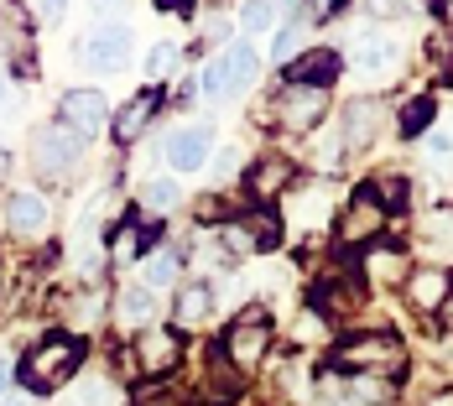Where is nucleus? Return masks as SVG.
Wrapping results in <instances>:
<instances>
[{"label": "nucleus", "mask_w": 453, "mask_h": 406, "mask_svg": "<svg viewBox=\"0 0 453 406\" xmlns=\"http://www.w3.org/2000/svg\"><path fill=\"white\" fill-rule=\"evenodd\" d=\"M240 219H245V229H250L256 256L276 250V245H281V234H287V225H281V209H245Z\"/></svg>", "instance_id": "nucleus-25"}, {"label": "nucleus", "mask_w": 453, "mask_h": 406, "mask_svg": "<svg viewBox=\"0 0 453 406\" xmlns=\"http://www.w3.org/2000/svg\"><path fill=\"white\" fill-rule=\"evenodd\" d=\"M126 52H131V27L126 21H99L79 42V63L99 68V73H115V68H126Z\"/></svg>", "instance_id": "nucleus-11"}, {"label": "nucleus", "mask_w": 453, "mask_h": 406, "mask_svg": "<svg viewBox=\"0 0 453 406\" xmlns=\"http://www.w3.org/2000/svg\"><path fill=\"white\" fill-rule=\"evenodd\" d=\"M209 151H214V131L209 126H178V131H167V141H162V157H167L173 172L209 167Z\"/></svg>", "instance_id": "nucleus-15"}, {"label": "nucleus", "mask_w": 453, "mask_h": 406, "mask_svg": "<svg viewBox=\"0 0 453 406\" xmlns=\"http://www.w3.org/2000/svg\"><path fill=\"white\" fill-rule=\"evenodd\" d=\"M297 5H303V16H308V21H323V16H328L339 0H297Z\"/></svg>", "instance_id": "nucleus-42"}, {"label": "nucleus", "mask_w": 453, "mask_h": 406, "mask_svg": "<svg viewBox=\"0 0 453 406\" xmlns=\"http://www.w3.org/2000/svg\"><path fill=\"white\" fill-rule=\"evenodd\" d=\"M443 68H449V79H453V37H449V63H443Z\"/></svg>", "instance_id": "nucleus-49"}, {"label": "nucleus", "mask_w": 453, "mask_h": 406, "mask_svg": "<svg viewBox=\"0 0 453 406\" xmlns=\"http://www.w3.org/2000/svg\"><path fill=\"white\" fill-rule=\"evenodd\" d=\"M146 240H151V225H146V229H141V225H120L115 234H110V261H131Z\"/></svg>", "instance_id": "nucleus-33"}, {"label": "nucleus", "mask_w": 453, "mask_h": 406, "mask_svg": "<svg viewBox=\"0 0 453 406\" xmlns=\"http://www.w3.org/2000/svg\"><path fill=\"white\" fill-rule=\"evenodd\" d=\"M396 402V380L386 375H349L344 380V406H391Z\"/></svg>", "instance_id": "nucleus-24"}, {"label": "nucleus", "mask_w": 453, "mask_h": 406, "mask_svg": "<svg viewBox=\"0 0 453 406\" xmlns=\"http://www.w3.org/2000/svg\"><path fill=\"white\" fill-rule=\"evenodd\" d=\"M225 406H266V402H261V396H245V391H234Z\"/></svg>", "instance_id": "nucleus-44"}, {"label": "nucleus", "mask_w": 453, "mask_h": 406, "mask_svg": "<svg viewBox=\"0 0 453 406\" xmlns=\"http://www.w3.org/2000/svg\"><path fill=\"white\" fill-rule=\"evenodd\" d=\"M225 63H229V84H234V94H245L256 79H261V52L250 42H234L225 52Z\"/></svg>", "instance_id": "nucleus-27"}, {"label": "nucleus", "mask_w": 453, "mask_h": 406, "mask_svg": "<svg viewBox=\"0 0 453 406\" xmlns=\"http://www.w3.org/2000/svg\"><path fill=\"white\" fill-rule=\"evenodd\" d=\"M0 167H5V146H0Z\"/></svg>", "instance_id": "nucleus-50"}, {"label": "nucleus", "mask_w": 453, "mask_h": 406, "mask_svg": "<svg viewBox=\"0 0 453 406\" xmlns=\"http://www.w3.org/2000/svg\"><path fill=\"white\" fill-rule=\"evenodd\" d=\"M5 99H11V84H5V73H0V104H5Z\"/></svg>", "instance_id": "nucleus-47"}, {"label": "nucleus", "mask_w": 453, "mask_h": 406, "mask_svg": "<svg viewBox=\"0 0 453 406\" xmlns=\"http://www.w3.org/2000/svg\"><path fill=\"white\" fill-rule=\"evenodd\" d=\"M344 63H349L360 79H370V84H375V79H391V73L407 63V47L396 42L386 27H370V32H360V37H355V47H349V57H344Z\"/></svg>", "instance_id": "nucleus-7"}, {"label": "nucleus", "mask_w": 453, "mask_h": 406, "mask_svg": "<svg viewBox=\"0 0 453 406\" xmlns=\"http://www.w3.org/2000/svg\"><path fill=\"white\" fill-rule=\"evenodd\" d=\"M339 135H344V151H370L380 135H386V104L380 99H355L339 110Z\"/></svg>", "instance_id": "nucleus-12"}, {"label": "nucleus", "mask_w": 453, "mask_h": 406, "mask_svg": "<svg viewBox=\"0 0 453 406\" xmlns=\"http://www.w3.org/2000/svg\"><path fill=\"white\" fill-rule=\"evenodd\" d=\"M276 27H281L276 0H245V5H240V32H245V42L261 37V32H276Z\"/></svg>", "instance_id": "nucleus-28"}, {"label": "nucleus", "mask_w": 453, "mask_h": 406, "mask_svg": "<svg viewBox=\"0 0 453 406\" xmlns=\"http://www.w3.org/2000/svg\"><path fill=\"white\" fill-rule=\"evenodd\" d=\"M178 63H182V52L173 42H157L151 52H146V79L151 84H167L173 73H178Z\"/></svg>", "instance_id": "nucleus-32"}, {"label": "nucleus", "mask_w": 453, "mask_h": 406, "mask_svg": "<svg viewBox=\"0 0 453 406\" xmlns=\"http://www.w3.org/2000/svg\"><path fill=\"white\" fill-rule=\"evenodd\" d=\"M355 271H360L365 287H407L411 276V250L407 245H386V240H375V245H365L360 261H355Z\"/></svg>", "instance_id": "nucleus-10"}, {"label": "nucleus", "mask_w": 453, "mask_h": 406, "mask_svg": "<svg viewBox=\"0 0 453 406\" xmlns=\"http://www.w3.org/2000/svg\"><path fill=\"white\" fill-rule=\"evenodd\" d=\"M203 32H209V42H225V37H229V21H225V16H214Z\"/></svg>", "instance_id": "nucleus-43"}, {"label": "nucleus", "mask_w": 453, "mask_h": 406, "mask_svg": "<svg viewBox=\"0 0 453 406\" xmlns=\"http://www.w3.org/2000/svg\"><path fill=\"white\" fill-rule=\"evenodd\" d=\"M443 323H449V333H453V297H449V308H443Z\"/></svg>", "instance_id": "nucleus-48"}, {"label": "nucleus", "mask_w": 453, "mask_h": 406, "mask_svg": "<svg viewBox=\"0 0 453 406\" xmlns=\"http://www.w3.org/2000/svg\"><path fill=\"white\" fill-rule=\"evenodd\" d=\"M344 157H349V151H344V135H339V126H334V131L313 146V167H318V172H339V167H344Z\"/></svg>", "instance_id": "nucleus-34"}, {"label": "nucleus", "mask_w": 453, "mask_h": 406, "mask_svg": "<svg viewBox=\"0 0 453 406\" xmlns=\"http://www.w3.org/2000/svg\"><path fill=\"white\" fill-rule=\"evenodd\" d=\"M214 287L209 281H182L178 292H173V333H203L209 328V318H214Z\"/></svg>", "instance_id": "nucleus-16"}, {"label": "nucleus", "mask_w": 453, "mask_h": 406, "mask_svg": "<svg viewBox=\"0 0 453 406\" xmlns=\"http://www.w3.org/2000/svg\"><path fill=\"white\" fill-rule=\"evenodd\" d=\"M162 11H193V0H157Z\"/></svg>", "instance_id": "nucleus-45"}, {"label": "nucleus", "mask_w": 453, "mask_h": 406, "mask_svg": "<svg viewBox=\"0 0 453 406\" xmlns=\"http://www.w3.org/2000/svg\"><path fill=\"white\" fill-rule=\"evenodd\" d=\"M422 157H427V167H433V172H453V131H433Z\"/></svg>", "instance_id": "nucleus-35"}, {"label": "nucleus", "mask_w": 453, "mask_h": 406, "mask_svg": "<svg viewBox=\"0 0 453 406\" xmlns=\"http://www.w3.org/2000/svg\"><path fill=\"white\" fill-rule=\"evenodd\" d=\"M110 323L126 328V333H146V328L157 323V292H146L141 281L120 287V292L110 297Z\"/></svg>", "instance_id": "nucleus-19"}, {"label": "nucleus", "mask_w": 453, "mask_h": 406, "mask_svg": "<svg viewBox=\"0 0 453 406\" xmlns=\"http://www.w3.org/2000/svg\"><path fill=\"white\" fill-rule=\"evenodd\" d=\"M178 360H182V339L173 328H162V323H151L146 333H136V344H131V364H136V375H146V380L173 375Z\"/></svg>", "instance_id": "nucleus-9"}, {"label": "nucleus", "mask_w": 453, "mask_h": 406, "mask_svg": "<svg viewBox=\"0 0 453 406\" xmlns=\"http://www.w3.org/2000/svg\"><path fill=\"white\" fill-rule=\"evenodd\" d=\"M297 157H287V151H261V157H250L245 162V203L250 209H276L292 188H297Z\"/></svg>", "instance_id": "nucleus-5"}, {"label": "nucleus", "mask_w": 453, "mask_h": 406, "mask_svg": "<svg viewBox=\"0 0 453 406\" xmlns=\"http://www.w3.org/2000/svg\"><path fill=\"white\" fill-rule=\"evenodd\" d=\"M198 94H203V99H234V84H229L225 52H219V57H209V63L198 68Z\"/></svg>", "instance_id": "nucleus-30"}, {"label": "nucleus", "mask_w": 453, "mask_h": 406, "mask_svg": "<svg viewBox=\"0 0 453 406\" xmlns=\"http://www.w3.org/2000/svg\"><path fill=\"white\" fill-rule=\"evenodd\" d=\"M99 318H110V297H104V287L94 281L89 292H79V297L68 303V328H73V339H79V328L89 333V328L99 323Z\"/></svg>", "instance_id": "nucleus-26"}, {"label": "nucleus", "mask_w": 453, "mask_h": 406, "mask_svg": "<svg viewBox=\"0 0 453 406\" xmlns=\"http://www.w3.org/2000/svg\"><path fill=\"white\" fill-rule=\"evenodd\" d=\"M433 120H438V104H433V94H411L407 104H402V115H396V126H402V135L433 131Z\"/></svg>", "instance_id": "nucleus-29"}, {"label": "nucleus", "mask_w": 453, "mask_h": 406, "mask_svg": "<svg viewBox=\"0 0 453 406\" xmlns=\"http://www.w3.org/2000/svg\"><path fill=\"white\" fill-rule=\"evenodd\" d=\"M32 162L42 178H73V167L84 162V135H73L68 126H42L32 135Z\"/></svg>", "instance_id": "nucleus-8"}, {"label": "nucleus", "mask_w": 453, "mask_h": 406, "mask_svg": "<svg viewBox=\"0 0 453 406\" xmlns=\"http://www.w3.org/2000/svg\"><path fill=\"white\" fill-rule=\"evenodd\" d=\"M141 287L146 292H178L182 287V250L178 245H151L146 250V261H141Z\"/></svg>", "instance_id": "nucleus-23"}, {"label": "nucleus", "mask_w": 453, "mask_h": 406, "mask_svg": "<svg viewBox=\"0 0 453 406\" xmlns=\"http://www.w3.org/2000/svg\"><path fill=\"white\" fill-rule=\"evenodd\" d=\"M79 364H84V344L73 333L37 339L27 349V360H21V391H32V396L37 391H58V386H68L79 375Z\"/></svg>", "instance_id": "nucleus-3"}, {"label": "nucleus", "mask_w": 453, "mask_h": 406, "mask_svg": "<svg viewBox=\"0 0 453 406\" xmlns=\"http://www.w3.org/2000/svg\"><path fill=\"white\" fill-rule=\"evenodd\" d=\"M157 110H162V94L157 89H141L136 99H126L120 110H110V131H115V141H120V146L141 141V131L157 120Z\"/></svg>", "instance_id": "nucleus-21"}, {"label": "nucleus", "mask_w": 453, "mask_h": 406, "mask_svg": "<svg viewBox=\"0 0 453 406\" xmlns=\"http://www.w3.org/2000/svg\"><path fill=\"white\" fill-rule=\"evenodd\" d=\"M411 406H453V386H433V391H422Z\"/></svg>", "instance_id": "nucleus-41"}, {"label": "nucleus", "mask_w": 453, "mask_h": 406, "mask_svg": "<svg viewBox=\"0 0 453 406\" xmlns=\"http://www.w3.org/2000/svg\"><path fill=\"white\" fill-rule=\"evenodd\" d=\"M272 131L281 135H313L323 120H328V89H313V84H276V94L266 99V115H261Z\"/></svg>", "instance_id": "nucleus-4"}, {"label": "nucleus", "mask_w": 453, "mask_h": 406, "mask_svg": "<svg viewBox=\"0 0 453 406\" xmlns=\"http://www.w3.org/2000/svg\"><path fill=\"white\" fill-rule=\"evenodd\" d=\"M272 349H276V328H272V313L256 303V308H240V318L225 328L219 339V360L234 370V375H256L261 364H272Z\"/></svg>", "instance_id": "nucleus-2"}, {"label": "nucleus", "mask_w": 453, "mask_h": 406, "mask_svg": "<svg viewBox=\"0 0 453 406\" xmlns=\"http://www.w3.org/2000/svg\"><path fill=\"white\" fill-rule=\"evenodd\" d=\"M344 73V52L334 47H308L287 63V84H313V89H334Z\"/></svg>", "instance_id": "nucleus-18"}, {"label": "nucleus", "mask_w": 453, "mask_h": 406, "mask_svg": "<svg viewBox=\"0 0 453 406\" xmlns=\"http://www.w3.org/2000/svg\"><path fill=\"white\" fill-rule=\"evenodd\" d=\"M411 5H433V11H443V5H449V0H411Z\"/></svg>", "instance_id": "nucleus-46"}, {"label": "nucleus", "mask_w": 453, "mask_h": 406, "mask_svg": "<svg viewBox=\"0 0 453 406\" xmlns=\"http://www.w3.org/2000/svg\"><path fill=\"white\" fill-rule=\"evenodd\" d=\"M27 11H32V21H63L68 16V0H27Z\"/></svg>", "instance_id": "nucleus-36"}, {"label": "nucleus", "mask_w": 453, "mask_h": 406, "mask_svg": "<svg viewBox=\"0 0 453 406\" xmlns=\"http://www.w3.org/2000/svg\"><path fill=\"white\" fill-rule=\"evenodd\" d=\"M402 297H407L411 313L438 318L443 308H449V297H453V271L449 266H417L407 276V287H402Z\"/></svg>", "instance_id": "nucleus-13"}, {"label": "nucleus", "mask_w": 453, "mask_h": 406, "mask_svg": "<svg viewBox=\"0 0 453 406\" xmlns=\"http://www.w3.org/2000/svg\"><path fill=\"white\" fill-rule=\"evenodd\" d=\"M370 11L380 16V21H396V16H407L411 0H370Z\"/></svg>", "instance_id": "nucleus-40"}, {"label": "nucleus", "mask_w": 453, "mask_h": 406, "mask_svg": "<svg viewBox=\"0 0 453 406\" xmlns=\"http://www.w3.org/2000/svg\"><path fill=\"white\" fill-rule=\"evenodd\" d=\"M303 37H308V21H287V27H276V42H272V63L276 68H287V63L303 52Z\"/></svg>", "instance_id": "nucleus-31"}, {"label": "nucleus", "mask_w": 453, "mask_h": 406, "mask_svg": "<svg viewBox=\"0 0 453 406\" xmlns=\"http://www.w3.org/2000/svg\"><path fill=\"white\" fill-rule=\"evenodd\" d=\"M5 225H11V234L37 240V234H47V225H52V203H47L37 188H16V193L5 198Z\"/></svg>", "instance_id": "nucleus-20"}, {"label": "nucleus", "mask_w": 453, "mask_h": 406, "mask_svg": "<svg viewBox=\"0 0 453 406\" xmlns=\"http://www.w3.org/2000/svg\"><path fill=\"white\" fill-rule=\"evenodd\" d=\"M89 11L99 21H126V0H89Z\"/></svg>", "instance_id": "nucleus-39"}, {"label": "nucleus", "mask_w": 453, "mask_h": 406, "mask_svg": "<svg viewBox=\"0 0 453 406\" xmlns=\"http://www.w3.org/2000/svg\"><path fill=\"white\" fill-rule=\"evenodd\" d=\"M58 126H68L73 135H99L110 126V99L99 89H68L63 94V104H58Z\"/></svg>", "instance_id": "nucleus-14"}, {"label": "nucleus", "mask_w": 453, "mask_h": 406, "mask_svg": "<svg viewBox=\"0 0 453 406\" xmlns=\"http://www.w3.org/2000/svg\"><path fill=\"white\" fill-rule=\"evenodd\" d=\"M417 250L427 256V266L453 261V203H433L417 219Z\"/></svg>", "instance_id": "nucleus-17"}, {"label": "nucleus", "mask_w": 453, "mask_h": 406, "mask_svg": "<svg viewBox=\"0 0 453 406\" xmlns=\"http://www.w3.org/2000/svg\"><path fill=\"white\" fill-rule=\"evenodd\" d=\"M328 360L344 375H386L396 380L407 370V344L386 328H360V333H344L339 344H328Z\"/></svg>", "instance_id": "nucleus-1"}, {"label": "nucleus", "mask_w": 453, "mask_h": 406, "mask_svg": "<svg viewBox=\"0 0 453 406\" xmlns=\"http://www.w3.org/2000/svg\"><path fill=\"white\" fill-rule=\"evenodd\" d=\"M182 209V188L173 178H146L141 182V193H136V214L146 219V225L157 229L162 219H173Z\"/></svg>", "instance_id": "nucleus-22"}, {"label": "nucleus", "mask_w": 453, "mask_h": 406, "mask_svg": "<svg viewBox=\"0 0 453 406\" xmlns=\"http://www.w3.org/2000/svg\"><path fill=\"white\" fill-rule=\"evenodd\" d=\"M110 402H115V391H110L104 380H89V386H84V396H79V406H110Z\"/></svg>", "instance_id": "nucleus-38"}, {"label": "nucleus", "mask_w": 453, "mask_h": 406, "mask_svg": "<svg viewBox=\"0 0 453 406\" xmlns=\"http://www.w3.org/2000/svg\"><path fill=\"white\" fill-rule=\"evenodd\" d=\"M380 234H386V209L375 203L370 188H355V193L344 198V209L334 214V240H339L344 250H365V245H375Z\"/></svg>", "instance_id": "nucleus-6"}, {"label": "nucleus", "mask_w": 453, "mask_h": 406, "mask_svg": "<svg viewBox=\"0 0 453 406\" xmlns=\"http://www.w3.org/2000/svg\"><path fill=\"white\" fill-rule=\"evenodd\" d=\"M240 162H245V151H240V146H219L214 172H219V178H229V172H240Z\"/></svg>", "instance_id": "nucleus-37"}]
</instances>
